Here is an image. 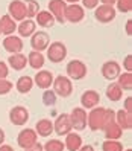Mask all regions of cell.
Masks as SVG:
<instances>
[{
  "label": "cell",
  "instance_id": "6da1fadb",
  "mask_svg": "<svg viewBox=\"0 0 132 151\" xmlns=\"http://www.w3.org/2000/svg\"><path fill=\"white\" fill-rule=\"evenodd\" d=\"M105 116H106V109L103 107H94L87 113V125L91 128V131H99L103 130L105 125Z\"/></svg>",
  "mask_w": 132,
  "mask_h": 151
},
{
  "label": "cell",
  "instance_id": "7a4b0ae2",
  "mask_svg": "<svg viewBox=\"0 0 132 151\" xmlns=\"http://www.w3.org/2000/svg\"><path fill=\"white\" fill-rule=\"evenodd\" d=\"M52 87H53V92L55 95L61 96V98H67L73 93V84H72V79L62 76V75H58L56 78H53V83H52Z\"/></svg>",
  "mask_w": 132,
  "mask_h": 151
},
{
  "label": "cell",
  "instance_id": "3957f363",
  "mask_svg": "<svg viewBox=\"0 0 132 151\" xmlns=\"http://www.w3.org/2000/svg\"><path fill=\"white\" fill-rule=\"evenodd\" d=\"M67 70V78L73 79V81H79L87 76V64L81 60H70L65 67Z\"/></svg>",
  "mask_w": 132,
  "mask_h": 151
},
{
  "label": "cell",
  "instance_id": "277c9868",
  "mask_svg": "<svg viewBox=\"0 0 132 151\" xmlns=\"http://www.w3.org/2000/svg\"><path fill=\"white\" fill-rule=\"evenodd\" d=\"M67 58V47L64 43L55 41L47 46V60L52 63H62Z\"/></svg>",
  "mask_w": 132,
  "mask_h": 151
},
{
  "label": "cell",
  "instance_id": "5b68a950",
  "mask_svg": "<svg viewBox=\"0 0 132 151\" xmlns=\"http://www.w3.org/2000/svg\"><path fill=\"white\" fill-rule=\"evenodd\" d=\"M70 116V122H72V128L77 131H84L87 128V111L82 107H75L72 110Z\"/></svg>",
  "mask_w": 132,
  "mask_h": 151
},
{
  "label": "cell",
  "instance_id": "8992f818",
  "mask_svg": "<svg viewBox=\"0 0 132 151\" xmlns=\"http://www.w3.org/2000/svg\"><path fill=\"white\" fill-rule=\"evenodd\" d=\"M64 19L65 22H70V23H79L85 19V9L77 3H70L65 8Z\"/></svg>",
  "mask_w": 132,
  "mask_h": 151
},
{
  "label": "cell",
  "instance_id": "52a82bcc",
  "mask_svg": "<svg viewBox=\"0 0 132 151\" xmlns=\"http://www.w3.org/2000/svg\"><path fill=\"white\" fill-rule=\"evenodd\" d=\"M100 72H102V76L105 79H108V81L112 83L114 79H117L119 75L121 73V67H120V64L117 63V61L109 60V61H105V63L102 64Z\"/></svg>",
  "mask_w": 132,
  "mask_h": 151
},
{
  "label": "cell",
  "instance_id": "ba28073f",
  "mask_svg": "<svg viewBox=\"0 0 132 151\" xmlns=\"http://www.w3.org/2000/svg\"><path fill=\"white\" fill-rule=\"evenodd\" d=\"M31 46L33 50H38V52H43L46 50L47 46L50 44V37L47 32L44 31H35L32 35H31Z\"/></svg>",
  "mask_w": 132,
  "mask_h": 151
},
{
  "label": "cell",
  "instance_id": "9c48e42d",
  "mask_svg": "<svg viewBox=\"0 0 132 151\" xmlns=\"http://www.w3.org/2000/svg\"><path fill=\"white\" fill-rule=\"evenodd\" d=\"M38 142V134L37 131L32 130V128H23L20 133H18V137H17V144H18L23 150L32 147L33 144Z\"/></svg>",
  "mask_w": 132,
  "mask_h": 151
},
{
  "label": "cell",
  "instance_id": "30bf717a",
  "mask_svg": "<svg viewBox=\"0 0 132 151\" xmlns=\"http://www.w3.org/2000/svg\"><path fill=\"white\" fill-rule=\"evenodd\" d=\"M94 17L100 23H109L116 19V9L109 5H97L94 11Z\"/></svg>",
  "mask_w": 132,
  "mask_h": 151
},
{
  "label": "cell",
  "instance_id": "8fae6325",
  "mask_svg": "<svg viewBox=\"0 0 132 151\" xmlns=\"http://www.w3.org/2000/svg\"><path fill=\"white\" fill-rule=\"evenodd\" d=\"M9 17L14 22H23L28 19V14H26V6L23 0H12L9 3Z\"/></svg>",
  "mask_w": 132,
  "mask_h": 151
},
{
  "label": "cell",
  "instance_id": "7c38bea8",
  "mask_svg": "<svg viewBox=\"0 0 132 151\" xmlns=\"http://www.w3.org/2000/svg\"><path fill=\"white\" fill-rule=\"evenodd\" d=\"M9 121L14 125H24L29 121V111L23 105H15L9 111Z\"/></svg>",
  "mask_w": 132,
  "mask_h": 151
},
{
  "label": "cell",
  "instance_id": "4fadbf2b",
  "mask_svg": "<svg viewBox=\"0 0 132 151\" xmlns=\"http://www.w3.org/2000/svg\"><path fill=\"white\" fill-rule=\"evenodd\" d=\"M53 131L58 136H65L72 131V122H70V116L67 113H61L53 122Z\"/></svg>",
  "mask_w": 132,
  "mask_h": 151
},
{
  "label": "cell",
  "instance_id": "5bb4252c",
  "mask_svg": "<svg viewBox=\"0 0 132 151\" xmlns=\"http://www.w3.org/2000/svg\"><path fill=\"white\" fill-rule=\"evenodd\" d=\"M67 3L64 0H50L49 2V12L53 15V19L58 20V23H65L64 14H65Z\"/></svg>",
  "mask_w": 132,
  "mask_h": 151
},
{
  "label": "cell",
  "instance_id": "9a60e30c",
  "mask_svg": "<svg viewBox=\"0 0 132 151\" xmlns=\"http://www.w3.org/2000/svg\"><path fill=\"white\" fill-rule=\"evenodd\" d=\"M81 102H82V109L85 110H91L94 107H97L99 102H100V95L99 92L96 90H85L81 96Z\"/></svg>",
  "mask_w": 132,
  "mask_h": 151
},
{
  "label": "cell",
  "instance_id": "2e32d148",
  "mask_svg": "<svg viewBox=\"0 0 132 151\" xmlns=\"http://www.w3.org/2000/svg\"><path fill=\"white\" fill-rule=\"evenodd\" d=\"M3 49L6 52H11V54H18L23 49V40L20 37H15V35H6L3 40Z\"/></svg>",
  "mask_w": 132,
  "mask_h": 151
},
{
  "label": "cell",
  "instance_id": "e0dca14e",
  "mask_svg": "<svg viewBox=\"0 0 132 151\" xmlns=\"http://www.w3.org/2000/svg\"><path fill=\"white\" fill-rule=\"evenodd\" d=\"M53 73L50 72V70H38V73L35 75V84H37L40 88H43V90H47V88L52 87V83H53Z\"/></svg>",
  "mask_w": 132,
  "mask_h": 151
},
{
  "label": "cell",
  "instance_id": "ac0fdd59",
  "mask_svg": "<svg viewBox=\"0 0 132 151\" xmlns=\"http://www.w3.org/2000/svg\"><path fill=\"white\" fill-rule=\"evenodd\" d=\"M35 131L41 137H49L53 133V122L50 119H40L35 125Z\"/></svg>",
  "mask_w": 132,
  "mask_h": 151
},
{
  "label": "cell",
  "instance_id": "d6986e66",
  "mask_svg": "<svg viewBox=\"0 0 132 151\" xmlns=\"http://www.w3.org/2000/svg\"><path fill=\"white\" fill-rule=\"evenodd\" d=\"M8 63H9V67L14 70H23L28 66V57L24 54H21V52H18V54H11Z\"/></svg>",
  "mask_w": 132,
  "mask_h": 151
},
{
  "label": "cell",
  "instance_id": "ffe728a7",
  "mask_svg": "<svg viewBox=\"0 0 132 151\" xmlns=\"http://www.w3.org/2000/svg\"><path fill=\"white\" fill-rule=\"evenodd\" d=\"M64 147H65L68 151H77L79 148L82 147V137L79 136L77 133H72V131H70L68 134H65Z\"/></svg>",
  "mask_w": 132,
  "mask_h": 151
},
{
  "label": "cell",
  "instance_id": "44dd1931",
  "mask_svg": "<svg viewBox=\"0 0 132 151\" xmlns=\"http://www.w3.org/2000/svg\"><path fill=\"white\" fill-rule=\"evenodd\" d=\"M116 122L121 130H131L132 128V114L125 110H119V111H116Z\"/></svg>",
  "mask_w": 132,
  "mask_h": 151
},
{
  "label": "cell",
  "instance_id": "7402d4cb",
  "mask_svg": "<svg viewBox=\"0 0 132 151\" xmlns=\"http://www.w3.org/2000/svg\"><path fill=\"white\" fill-rule=\"evenodd\" d=\"M37 29V23L31 19H26L23 22H20V24L17 26V31H18L20 37H31Z\"/></svg>",
  "mask_w": 132,
  "mask_h": 151
},
{
  "label": "cell",
  "instance_id": "603a6c76",
  "mask_svg": "<svg viewBox=\"0 0 132 151\" xmlns=\"http://www.w3.org/2000/svg\"><path fill=\"white\" fill-rule=\"evenodd\" d=\"M103 131H105V136H106V139H111V140H119V139L121 137V133H123V130L117 125L116 121L106 124V125L103 127Z\"/></svg>",
  "mask_w": 132,
  "mask_h": 151
},
{
  "label": "cell",
  "instance_id": "cb8c5ba5",
  "mask_svg": "<svg viewBox=\"0 0 132 151\" xmlns=\"http://www.w3.org/2000/svg\"><path fill=\"white\" fill-rule=\"evenodd\" d=\"M15 87H17V90H18V93H21V95L29 93L32 90V87H33L32 76H20L15 83Z\"/></svg>",
  "mask_w": 132,
  "mask_h": 151
},
{
  "label": "cell",
  "instance_id": "d4e9b609",
  "mask_svg": "<svg viewBox=\"0 0 132 151\" xmlns=\"http://www.w3.org/2000/svg\"><path fill=\"white\" fill-rule=\"evenodd\" d=\"M28 64L35 70H41V67L44 66V55L38 50H32L28 55Z\"/></svg>",
  "mask_w": 132,
  "mask_h": 151
},
{
  "label": "cell",
  "instance_id": "484cf974",
  "mask_svg": "<svg viewBox=\"0 0 132 151\" xmlns=\"http://www.w3.org/2000/svg\"><path fill=\"white\" fill-rule=\"evenodd\" d=\"M121 96H123V88L117 84V83H111L108 87H106V98L109 101L112 102H117L121 99Z\"/></svg>",
  "mask_w": 132,
  "mask_h": 151
},
{
  "label": "cell",
  "instance_id": "4316f807",
  "mask_svg": "<svg viewBox=\"0 0 132 151\" xmlns=\"http://www.w3.org/2000/svg\"><path fill=\"white\" fill-rule=\"evenodd\" d=\"M0 29H2V34L5 35H12L17 31V24L9 15H3L0 19Z\"/></svg>",
  "mask_w": 132,
  "mask_h": 151
},
{
  "label": "cell",
  "instance_id": "83f0119b",
  "mask_svg": "<svg viewBox=\"0 0 132 151\" xmlns=\"http://www.w3.org/2000/svg\"><path fill=\"white\" fill-rule=\"evenodd\" d=\"M37 23L41 26V28H52L55 24V19L49 11H40L37 15Z\"/></svg>",
  "mask_w": 132,
  "mask_h": 151
},
{
  "label": "cell",
  "instance_id": "f1b7e54d",
  "mask_svg": "<svg viewBox=\"0 0 132 151\" xmlns=\"http://www.w3.org/2000/svg\"><path fill=\"white\" fill-rule=\"evenodd\" d=\"M64 142L59 139H50L46 142V145H43V151H64Z\"/></svg>",
  "mask_w": 132,
  "mask_h": 151
},
{
  "label": "cell",
  "instance_id": "f546056e",
  "mask_svg": "<svg viewBox=\"0 0 132 151\" xmlns=\"http://www.w3.org/2000/svg\"><path fill=\"white\" fill-rule=\"evenodd\" d=\"M117 84L123 88V90H131L132 88V72H125L119 75Z\"/></svg>",
  "mask_w": 132,
  "mask_h": 151
},
{
  "label": "cell",
  "instance_id": "4dcf8cb0",
  "mask_svg": "<svg viewBox=\"0 0 132 151\" xmlns=\"http://www.w3.org/2000/svg\"><path fill=\"white\" fill-rule=\"evenodd\" d=\"M24 6H26V14H28L29 19L35 17L40 12V3L37 0H24Z\"/></svg>",
  "mask_w": 132,
  "mask_h": 151
},
{
  "label": "cell",
  "instance_id": "1f68e13d",
  "mask_svg": "<svg viewBox=\"0 0 132 151\" xmlns=\"http://www.w3.org/2000/svg\"><path fill=\"white\" fill-rule=\"evenodd\" d=\"M102 150H103V151H123L125 148H123V145H121L120 140L106 139V140L102 144Z\"/></svg>",
  "mask_w": 132,
  "mask_h": 151
},
{
  "label": "cell",
  "instance_id": "d6a6232c",
  "mask_svg": "<svg viewBox=\"0 0 132 151\" xmlns=\"http://www.w3.org/2000/svg\"><path fill=\"white\" fill-rule=\"evenodd\" d=\"M43 102H44V105H49V107L55 105V102H56V95H55V92L50 90V88L44 90V93H43Z\"/></svg>",
  "mask_w": 132,
  "mask_h": 151
},
{
  "label": "cell",
  "instance_id": "836d02e7",
  "mask_svg": "<svg viewBox=\"0 0 132 151\" xmlns=\"http://www.w3.org/2000/svg\"><path fill=\"white\" fill-rule=\"evenodd\" d=\"M117 9L120 12H131L132 11V0H116Z\"/></svg>",
  "mask_w": 132,
  "mask_h": 151
},
{
  "label": "cell",
  "instance_id": "e575fe53",
  "mask_svg": "<svg viewBox=\"0 0 132 151\" xmlns=\"http://www.w3.org/2000/svg\"><path fill=\"white\" fill-rule=\"evenodd\" d=\"M12 83L8 81V79H0V95H8L11 90H12Z\"/></svg>",
  "mask_w": 132,
  "mask_h": 151
},
{
  "label": "cell",
  "instance_id": "d590c367",
  "mask_svg": "<svg viewBox=\"0 0 132 151\" xmlns=\"http://www.w3.org/2000/svg\"><path fill=\"white\" fill-rule=\"evenodd\" d=\"M99 5V0H82V8L85 9H94Z\"/></svg>",
  "mask_w": 132,
  "mask_h": 151
},
{
  "label": "cell",
  "instance_id": "8d00e7d4",
  "mask_svg": "<svg viewBox=\"0 0 132 151\" xmlns=\"http://www.w3.org/2000/svg\"><path fill=\"white\" fill-rule=\"evenodd\" d=\"M8 73H9V67H8V64L5 63V61H0V79H5L8 76Z\"/></svg>",
  "mask_w": 132,
  "mask_h": 151
},
{
  "label": "cell",
  "instance_id": "74e56055",
  "mask_svg": "<svg viewBox=\"0 0 132 151\" xmlns=\"http://www.w3.org/2000/svg\"><path fill=\"white\" fill-rule=\"evenodd\" d=\"M123 69L126 72H132V55H126L123 60Z\"/></svg>",
  "mask_w": 132,
  "mask_h": 151
},
{
  "label": "cell",
  "instance_id": "f35d334b",
  "mask_svg": "<svg viewBox=\"0 0 132 151\" xmlns=\"http://www.w3.org/2000/svg\"><path fill=\"white\" fill-rule=\"evenodd\" d=\"M123 110L132 114V96H128L125 99V109H123Z\"/></svg>",
  "mask_w": 132,
  "mask_h": 151
},
{
  "label": "cell",
  "instance_id": "ab89813d",
  "mask_svg": "<svg viewBox=\"0 0 132 151\" xmlns=\"http://www.w3.org/2000/svg\"><path fill=\"white\" fill-rule=\"evenodd\" d=\"M24 151H43V145H41V144H38V142H37V144H33L32 147L26 148Z\"/></svg>",
  "mask_w": 132,
  "mask_h": 151
},
{
  "label": "cell",
  "instance_id": "60d3db41",
  "mask_svg": "<svg viewBox=\"0 0 132 151\" xmlns=\"http://www.w3.org/2000/svg\"><path fill=\"white\" fill-rule=\"evenodd\" d=\"M125 31L128 35H132V20H128L126 24H125Z\"/></svg>",
  "mask_w": 132,
  "mask_h": 151
},
{
  "label": "cell",
  "instance_id": "b9f144b4",
  "mask_svg": "<svg viewBox=\"0 0 132 151\" xmlns=\"http://www.w3.org/2000/svg\"><path fill=\"white\" fill-rule=\"evenodd\" d=\"M0 151H15L11 145H5V144H2L0 145Z\"/></svg>",
  "mask_w": 132,
  "mask_h": 151
},
{
  "label": "cell",
  "instance_id": "7bdbcfd3",
  "mask_svg": "<svg viewBox=\"0 0 132 151\" xmlns=\"http://www.w3.org/2000/svg\"><path fill=\"white\" fill-rule=\"evenodd\" d=\"M77 151H94V148H93L91 145H82Z\"/></svg>",
  "mask_w": 132,
  "mask_h": 151
},
{
  "label": "cell",
  "instance_id": "ee69618b",
  "mask_svg": "<svg viewBox=\"0 0 132 151\" xmlns=\"http://www.w3.org/2000/svg\"><path fill=\"white\" fill-rule=\"evenodd\" d=\"M99 2H102V5H109V6H112L114 3H116V0H99Z\"/></svg>",
  "mask_w": 132,
  "mask_h": 151
},
{
  "label": "cell",
  "instance_id": "f6af8a7d",
  "mask_svg": "<svg viewBox=\"0 0 132 151\" xmlns=\"http://www.w3.org/2000/svg\"><path fill=\"white\" fill-rule=\"evenodd\" d=\"M3 142H5V133H3L2 128H0V145H2Z\"/></svg>",
  "mask_w": 132,
  "mask_h": 151
},
{
  "label": "cell",
  "instance_id": "bcb514c9",
  "mask_svg": "<svg viewBox=\"0 0 132 151\" xmlns=\"http://www.w3.org/2000/svg\"><path fill=\"white\" fill-rule=\"evenodd\" d=\"M64 2H65V3H77L79 0H64Z\"/></svg>",
  "mask_w": 132,
  "mask_h": 151
},
{
  "label": "cell",
  "instance_id": "7dc6e473",
  "mask_svg": "<svg viewBox=\"0 0 132 151\" xmlns=\"http://www.w3.org/2000/svg\"><path fill=\"white\" fill-rule=\"evenodd\" d=\"M123 151H132V150H131V148H129V150H123Z\"/></svg>",
  "mask_w": 132,
  "mask_h": 151
},
{
  "label": "cell",
  "instance_id": "c3c4849f",
  "mask_svg": "<svg viewBox=\"0 0 132 151\" xmlns=\"http://www.w3.org/2000/svg\"><path fill=\"white\" fill-rule=\"evenodd\" d=\"M0 34H2V29H0Z\"/></svg>",
  "mask_w": 132,
  "mask_h": 151
}]
</instances>
